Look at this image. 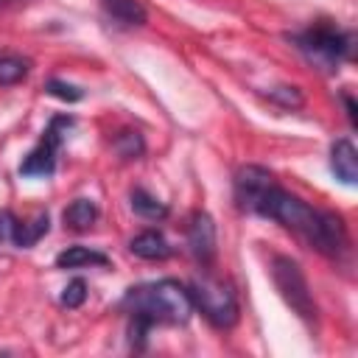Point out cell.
I'll return each instance as SVG.
<instances>
[{
	"mask_svg": "<svg viewBox=\"0 0 358 358\" xmlns=\"http://www.w3.org/2000/svg\"><path fill=\"white\" fill-rule=\"evenodd\" d=\"M330 171L344 185H355L358 182V154H355V145H352L350 137H341V140L333 143V148H330Z\"/></svg>",
	"mask_w": 358,
	"mask_h": 358,
	"instance_id": "9c48e42d",
	"label": "cell"
},
{
	"mask_svg": "<svg viewBox=\"0 0 358 358\" xmlns=\"http://www.w3.org/2000/svg\"><path fill=\"white\" fill-rule=\"evenodd\" d=\"M129 201H131V210H134L140 218L159 221V218H165V215H168V207H165L157 196H151L148 190H143V187H134V190L129 193Z\"/></svg>",
	"mask_w": 358,
	"mask_h": 358,
	"instance_id": "9a60e30c",
	"label": "cell"
},
{
	"mask_svg": "<svg viewBox=\"0 0 358 358\" xmlns=\"http://www.w3.org/2000/svg\"><path fill=\"white\" fill-rule=\"evenodd\" d=\"M98 218V207L92 199H76L70 201V207L64 210V227H70L73 232H84L95 224Z\"/></svg>",
	"mask_w": 358,
	"mask_h": 358,
	"instance_id": "5bb4252c",
	"label": "cell"
},
{
	"mask_svg": "<svg viewBox=\"0 0 358 358\" xmlns=\"http://www.w3.org/2000/svg\"><path fill=\"white\" fill-rule=\"evenodd\" d=\"M45 92H50L53 98H59V101H67V103H76V101H81V98H84L81 87H76V84H67V81H62V78H50V81L45 84Z\"/></svg>",
	"mask_w": 358,
	"mask_h": 358,
	"instance_id": "ac0fdd59",
	"label": "cell"
},
{
	"mask_svg": "<svg viewBox=\"0 0 358 358\" xmlns=\"http://www.w3.org/2000/svg\"><path fill=\"white\" fill-rule=\"evenodd\" d=\"M268 98H271L274 103H280L282 109H296V106L305 103V98H302V92H299L296 87H277V90L268 92Z\"/></svg>",
	"mask_w": 358,
	"mask_h": 358,
	"instance_id": "ffe728a7",
	"label": "cell"
},
{
	"mask_svg": "<svg viewBox=\"0 0 358 358\" xmlns=\"http://www.w3.org/2000/svg\"><path fill=\"white\" fill-rule=\"evenodd\" d=\"M271 277H274V285L282 294V299L291 305V310L305 322H316V302H313V294H310L308 280H305L302 268L296 266V260H291L285 255H274Z\"/></svg>",
	"mask_w": 358,
	"mask_h": 358,
	"instance_id": "5b68a950",
	"label": "cell"
},
{
	"mask_svg": "<svg viewBox=\"0 0 358 358\" xmlns=\"http://www.w3.org/2000/svg\"><path fill=\"white\" fill-rule=\"evenodd\" d=\"M252 213L280 221L285 229H291L296 238H302L310 249H316L327 257H336L347 249V227H344L341 215L313 210L310 204H305L294 193L282 190L277 182H271L260 193Z\"/></svg>",
	"mask_w": 358,
	"mask_h": 358,
	"instance_id": "6da1fadb",
	"label": "cell"
},
{
	"mask_svg": "<svg viewBox=\"0 0 358 358\" xmlns=\"http://www.w3.org/2000/svg\"><path fill=\"white\" fill-rule=\"evenodd\" d=\"M129 249H131V255H137V257H143V260H165V257L173 255V246H171L168 238H165L162 232H157V229H145V232L134 235V238L129 241Z\"/></svg>",
	"mask_w": 358,
	"mask_h": 358,
	"instance_id": "30bf717a",
	"label": "cell"
},
{
	"mask_svg": "<svg viewBox=\"0 0 358 358\" xmlns=\"http://www.w3.org/2000/svg\"><path fill=\"white\" fill-rule=\"evenodd\" d=\"M84 299H87V282H84L81 277L70 280V282L64 285V291H62V305H64V308H81Z\"/></svg>",
	"mask_w": 358,
	"mask_h": 358,
	"instance_id": "d6986e66",
	"label": "cell"
},
{
	"mask_svg": "<svg viewBox=\"0 0 358 358\" xmlns=\"http://www.w3.org/2000/svg\"><path fill=\"white\" fill-rule=\"evenodd\" d=\"M17 215L11 213V210H6V207H0V241H11V235H14V227H17Z\"/></svg>",
	"mask_w": 358,
	"mask_h": 358,
	"instance_id": "44dd1931",
	"label": "cell"
},
{
	"mask_svg": "<svg viewBox=\"0 0 358 358\" xmlns=\"http://www.w3.org/2000/svg\"><path fill=\"white\" fill-rule=\"evenodd\" d=\"M187 291H190L193 308H199L213 327L227 330L238 322V296L229 282L215 277H199L190 282Z\"/></svg>",
	"mask_w": 358,
	"mask_h": 358,
	"instance_id": "277c9868",
	"label": "cell"
},
{
	"mask_svg": "<svg viewBox=\"0 0 358 358\" xmlns=\"http://www.w3.org/2000/svg\"><path fill=\"white\" fill-rule=\"evenodd\" d=\"M344 103H347V115H350V123L355 126V101H352L347 92H344Z\"/></svg>",
	"mask_w": 358,
	"mask_h": 358,
	"instance_id": "7402d4cb",
	"label": "cell"
},
{
	"mask_svg": "<svg viewBox=\"0 0 358 358\" xmlns=\"http://www.w3.org/2000/svg\"><path fill=\"white\" fill-rule=\"evenodd\" d=\"M129 313H140L154 324H185L193 313L190 291L176 280H157L148 285L129 288L123 296Z\"/></svg>",
	"mask_w": 358,
	"mask_h": 358,
	"instance_id": "7a4b0ae2",
	"label": "cell"
},
{
	"mask_svg": "<svg viewBox=\"0 0 358 358\" xmlns=\"http://www.w3.org/2000/svg\"><path fill=\"white\" fill-rule=\"evenodd\" d=\"M288 39L305 53V59L310 64H316L322 70H336L344 59L352 56V36L324 20L305 28L302 34H291Z\"/></svg>",
	"mask_w": 358,
	"mask_h": 358,
	"instance_id": "3957f363",
	"label": "cell"
},
{
	"mask_svg": "<svg viewBox=\"0 0 358 358\" xmlns=\"http://www.w3.org/2000/svg\"><path fill=\"white\" fill-rule=\"evenodd\" d=\"M8 3H11V0H0V8H3V6H8Z\"/></svg>",
	"mask_w": 358,
	"mask_h": 358,
	"instance_id": "603a6c76",
	"label": "cell"
},
{
	"mask_svg": "<svg viewBox=\"0 0 358 358\" xmlns=\"http://www.w3.org/2000/svg\"><path fill=\"white\" fill-rule=\"evenodd\" d=\"M59 268H81V266H109V257L98 249L90 246H67L64 252L56 255Z\"/></svg>",
	"mask_w": 358,
	"mask_h": 358,
	"instance_id": "7c38bea8",
	"label": "cell"
},
{
	"mask_svg": "<svg viewBox=\"0 0 358 358\" xmlns=\"http://www.w3.org/2000/svg\"><path fill=\"white\" fill-rule=\"evenodd\" d=\"M48 229H50L48 213H39V215L31 218V221H17L14 235H11V243L20 246V249H31L36 241H42V238L48 235Z\"/></svg>",
	"mask_w": 358,
	"mask_h": 358,
	"instance_id": "4fadbf2b",
	"label": "cell"
},
{
	"mask_svg": "<svg viewBox=\"0 0 358 358\" xmlns=\"http://www.w3.org/2000/svg\"><path fill=\"white\" fill-rule=\"evenodd\" d=\"M115 151L123 157V159H137L143 151H145V143H143V134L140 131H120L117 137H115Z\"/></svg>",
	"mask_w": 358,
	"mask_h": 358,
	"instance_id": "e0dca14e",
	"label": "cell"
},
{
	"mask_svg": "<svg viewBox=\"0 0 358 358\" xmlns=\"http://www.w3.org/2000/svg\"><path fill=\"white\" fill-rule=\"evenodd\" d=\"M31 70V62L22 59V56H14V53H3L0 56V87H11V84H20Z\"/></svg>",
	"mask_w": 358,
	"mask_h": 358,
	"instance_id": "2e32d148",
	"label": "cell"
},
{
	"mask_svg": "<svg viewBox=\"0 0 358 358\" xmlns=\"http://www.w3.org/2000/svg\"><path fill=\"white\" fill-rule=\"evenodd\" d=\"M101 6L120 25H145V20H148L143 0H101Z\"/></svg>",
	"mask_w": 358,
	"mask_h": 358,
	"instance_id": "8fae6325",
	"label": "cell"
},
{
	"mask_svg": "<svg viewBox=\"0 0 358 358\" xmlns=\"http://www.w3.org/2000/svg\"><path fill=\"white\" fill-rule=\"evenodd\" d=\"M70 126H73V117L56 115L48 123L39 145L20 162V176H50L56 171V151H59V145H62V140H64Z\"/></svg>",
	"mask_w": 358,
	"mask_h": 358,
	"instance_id": "8992f818",
	"label": "cell"
},
{
	"mask_svg": "<svg viewBox=\"0 0 358 358\" xmlns=\"http://www.w3.org/2000/svg\"><path fill=\"white\" fill-rule=\"evenodd\" d=\"M187 246H190V255L201 266L213 263V257H215V224L207 213H193L190 227H187Z\"/></svg>",
	"mask_w": 358,
	"mask_h": 358,
	"instance_id": "52a82bcc",
	"label": "cell"
},
{
	"mask_svg": "<svg viewBox=\"0 0 358 358\" xmlns=\"http://www.w3.org/2000/svg\"><path fill=\"white\" fill-rule=\"evenodd\" d=\"M274 182V176L263 168V165H243L235 173V199L243 210H252L255 201L260 199V193Z\"/></svg>",
	"mask_w": 358,
	"mask_h": 358,
	"instance_id": "ba28073f",
	"label": "cell"
}]
</instances>
